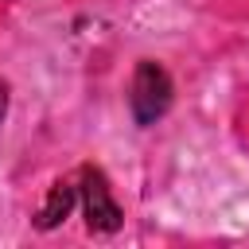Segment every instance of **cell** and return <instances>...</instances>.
<instances>
[{
	"mask_svg": "<svg viewBox=\"0 0 249 249\" xmlns=\"http://www.w3.org/2000/svg\"><path fill=\"white\" fill-rule=\"evenodd\" d=\"M128 105H132V117L140 124H156L167 113V105H171V78H167V70L156 66V62H140L136 74H132Z\"/></svg>",
	"mask_w": 249,
	"mask_h": 249,
	"instance_id": "1",
	"label": "cell"
},
{
	"mask_svg": "<svg viewBox=\"0 0 249 249\" xmlns=\"http://www.w3.org/2000/svg\"><path fill=\"white\" fill-rule=\"evenodd\" d=\"M4 117H8V86L0 82V124H4Z\"/></svg>",
	"mask_w": 249,
	"mask_h": 249,
	"instance_id": "4",
	"label": "cell"
},
{
	"mask_svg": "<svg viewBox=\"0 0 249 249\" xmlns=\"http://www.w3.org/2000/svg\"><path fill=\"white\" fill-rule=\"evenodd\" d=\"M78 206H82V218L89 222V230H97V233H113L121 226V206L109 191V179L97 167L78 171Z\"/></svg>",
	"mask_w": 249,
	"mask_h": 249,
	"instance_id": "2",
	"label": "cell"
},
{
	"mask_svg": "<svg viewBox=\"0 0 249 249\" xmlns=\"http://www.w3.org/2000/svg\"><path fill=\"white\" fill-rule=\"evenodd\" d=\"M74 206H78V179H58L39 210V230H54L62 218H70Z\"/></svg>",
	"mask_w": 249,
	"mask_h": 249,
	"instance_id": "3",
	"label": "cell"
}]
</instances>
